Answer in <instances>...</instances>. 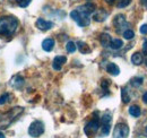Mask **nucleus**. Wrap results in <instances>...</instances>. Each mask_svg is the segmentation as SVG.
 <instances>
[{
    "label": "nucleus",
    "mask_w": 147,
    "mask_h": 138,
    "mask_svg": "<svg viewBox=\"0 0 147 138\" xmlns=\"http://www.w3.org/2000/svg\"><path fill=\"white\" fill-rule=\"evenodd\" d=\"M18 27V19L14 16H3L0 18V37L11 36Z\"/></svg>",
    "instance_id": "obj_1"
},
{
    "label": "nucleus",
    "mask_w": 147,
    "mask_h": 138,
    "mask_svg": "<svg viewBox=\"0 0 147 138\" xmlns=\"http://www.w3.org/2000/svg\"><path fill=\"white\" fill-rule=\"evenodd\" d=\"M24 112V108L16 106L10 109L8 112L3 113L0 116V129H6L8 128L15 120L18 119V117Z\"/></svg>",
    "instance_id": "obj_2"
},
{
    "label": "nucleus",
    "mask_w": 147,
    "mask_h": 138,
    "mask_svg": "<svg viewBox=\"0 0 147 138\" xmlns=\"http://www.w3.org/2000/svg\"><path fill=\"white\" fill-rule=\"evenodd\" d=\"M70 17L80 26V27H85L88 26L91 23V18H90V14L86 13L84 9H82V7H78L77 9L73 10L70 13Z\"/></svg>",
    "instance_id": "obj_3"
},
{
    "label": "nucleus",
    "mask_w": 147,
    "mask_h": 138,
    "mask_svg": "<svg viewBox=\"0 0 147 138\" xmlns=\"http://www.w3.org/2000/svg\"><path fill=\"white\" fill-rule=\"evenodd\" d=\"M43 133H44V124L42 121H33L28 127V134L32 137H40Z\"/></svg>",
    "instance_id": "obj_4"
},
{
    "label": "nucleus",
    "mask_w": 147,
    "mask_h": 138,
    "mask_svg": "<svg viewBox=\"0 0 147 138\" xmlns=\"http://www.w3.org/2000/svg\"><path fill=\"white\" fill-rule=\"evenodd\" d=\"M129 135V127L126 123H118L113 131V138H127Z\"/></svg>",
    "instance_id": "obj_5"
},
{
    "label": "nucleus",
    "mask_w": 147,
    "mask_h": 138,
    "mask_svg": "<svg viewBox=\"0 0 147 138\" xmlns=\"http://www.w3.org/2000/svg\"><path fill=\"white\" fill-rule=\"evenodd\" d=\"M100 121L98 119H93L91 120L86 126H85V128H84V131H85V134L87 135V136H92L94 135L98 129H100Z\"/></svg>",
    "instance_id": "obj_6"
},
{
    "label": "nucleus",
    "mask_w": 147,
    "mask_h": 138,
    "mask_svg": "<svg viewBox=\"0 0 147 138\" xmlns=\"http://www.w3.org/2000/svg\"><path fill=\"white\" fill-rule=\"evenodd\" d=\"M113 24H114V26L117 27L118 33L122 32V30L125 28V25L128 26V24H127V22H126V17H125L123 15H117V16L114 17Z\"/></svg>",
    "instance_id": "obj_7"
},
{
    "label": "nucleus",
    "mask_w": 147,
    "mask_h": 138,
    "mask_svg": "<svg viewBox=\"0 0 147 138\" xmlns=\"http://www.w3.org/2000/svg\"><path fill=\"white\" fill-rule=\"evenodd\" d=\"M36 27L41 31H48L50 28L53 27V23L52 22H48L43 18H38L36 20Z\"/></svg>",
    "instance_id": "obj_8"
},
{
    "label": "nucleus",
    "mask_w": 147,
    "mask_h": 138,
    "mask_svg": "<svg viewBox=\"0 0 147 138\" xmlns=\"http://www.w3.org/2000/svg\"><path fill=\"white\" fill-rule=\"evenodd\" d=\"M66 62H67V58L65 55H57L55 59H53L52 67H53L55 70H60Z\"/></svg>",
    "instance_id": "obj_9"
},
{
    "label": "nucleus",
    "mask_w": 147,
    "mask_h": 138,
    "mask_svg": "<svg viewBox=\"0 0 147 138\" xmlns=\"http://www.w3.org/2000/svg\"><path fill=\"white\" fill-rule=\"evenodd\" d=\"M108 17V13L104 10V9H97L94 12V20L95 22H104L105 18Z\"/></svg>",
    "instance_id": "obj_10"
},
{
    "label": "nucleus",
    "mask_w": 147,
    "mask_h": 138,
    "mask_svg": "<svg viewBox=\"0 0 147 138\" xmlns=\"http://www.w3.org/2000/svg\"><path fill=\"white\" fill-rule=\"evenodd\" d=\"M53 48H55V40L53 39H45L42 42V49L44 51L50 52L53 50Z\"/></svg>",
    "instance_id": "obj_11"
},
{
    "label": "nucleus",
    "mask_w": 147,
    "mask_h": 138,
    "mask_svg": "<svg viewBox=\"0 0 147 138\" xmlns=\"http://www.w3.org/2000/svg\"><path fill=\"white\" fill-rule=\"evenodd\" d=\"M111 41H112L111 36L109 34H107V33H103V34H101V36H100V42H101L102 47H104V48L110 47Z\"/></svg>",
    "instance_id": "obj_12"
},
{
    "label": "nucleus",
    "mask_w": 147,
    "mask_h": 138,
    "mask_svg": "<svg viewBox=\"0 0 147 138\" xmlns=\"http://www.w3.org/2000/svg\"><path fill=\"white\" fill-rule=\"evenodd\" d=\"M107 71H108L109 74H111V75H113V76H118L119 72H120V69H119V67H118L115 64L110 62V64L107 66Z\"/></svg>",
    "instance_id": "obj_13"
},
{
    "label": "nucleus",
    "mask_w": 147,
    "mask_h": 138,
    "mask_svg": "<svg viewBox=\"0 0 147 138\" xmlns=\"http://www.w3.org/2000/svg\"><path fill=\"white\" fill-rule=\"evenodd\" d=\"M131 62H132L134 65H136V66L142 65V62H143V54L139 53V52L134 53V54L131 55Z\"/></svg>",
    "instance_id": "obj_14"
},
{
    "label": "nucleus",
    "mask_w": 147,
    "mask_h": 138,
    "mask_svg": "<svg viewBox=\"0 0 147 138\" xmlns=\"http://www.w3.org/2000/svg\"><path fill=\"white\" fill-rule=\"evenodd\" d=\"M24 85V78L20 77V76H15L13 79H11V86L15 87V88H20V87Z\"/></svg>",
    "instance_id": "obj_15"
},
{
    "label": "nucleus",
    "mask_w": 147,
    "mask_h": 138,
    "mask_svg": "<svg viewBox=\"0 0 147 138\" xmlns=\"http://www.w3.org/2000/svg\"><path fill=\"white\" fill-rule=\"evenodd\" d=\"M140 113H142V111H140L138 105H132L129 108V114L132 116L134 118H138L140 116Z\"/></svg>",
    "instance_id": "obj_16"
},
{
    "label": "nucleus",
    "mask_w": 147,
    "mask_h": 138,
    "mask_svg": "<svg viewBox=\"0 0 147 138\" xmlns=\"http://www.w3.org/2000/svg\"><path fill=\"white\" fill-rule=\"evenodd\" d=\"M122 45H123V42L120 39H114V40L111 41L110 43L111 49H113V50H119V49L122 48Z\"/></svg>",
    "instance_id": "obj_17"
},
{
    "label": "nucleus",
    "mask_w": 147,
    "mask_h": 138,
    "mask_svg": "<svg viewBox=\"0 0 147 138\" xmlns=\"http://www.w3.org/2000/svg\"><path fill=\"white\" fill-rule=\"evenodd\" d=\"M77 48H78V50L82 52V53H90L91 52V49H90V47L85 43V42H82V41H79L77 44Z\"/></svg>",
    "instance_id": "obj_18"
},
{
    "label": "nucleus",
    "mask_w": 147,
    "mask_h": 138,
    "mask_svg": "<svg viewBox=\"0 0 147 138\" xmlns=\"http://www.w3.org/2000/svg\"><path fill=\"white\" fill-rule=\"evenodd\" d=\"M121 99H122V102L123 103H129L130 102V96L128 94V91L126 88H122L121 89Z\"/></svg>",
    "instance_id": "obj_19"
},
{
    "label": "nucleus",
    "mask_w": 147,
    "mask_h": 138,
    "mask_svg": "<svg viewBox=\"0 0 147 138\" xmlns=\"http://www.w3.org/2000/svg\"><path fill=\"white\" fill-rule=\"evenodd\" d=\"M143 84V77H135L131 79V85L135 87H139Z\"/></svg>",
    "instance_id": "obj_20"
},
{
    "label": "nucleus",
    "mask_w": 147,
    "mask_h": 138,
    "mask_svg": "<svg viewBox=\"0 0 147 138\" xmlns=\"http://www.w3.org/2000/svg\"><path fill=\"white\" fill-rule=\"evenodd\" d=\"M66 49H67V51H68V52H71V53H73V52L76 51L77 45H76V43H74L73 41H69V42H67Z\"/></svg>",
    "instance_id": "obj_21"
},
{
    "label": "nucleus",
    "mask_w": 147,
    "mask_h": 138,
    "mask_svg": "<svg viewBox=\"0 0 147 138\" xmlns=\"http://www.w3.org/2000/svg\"><path fill=\"white\" fill-rule=\"evenodd\" d=\"M9 99H10V95H9L8 93H3V94L0 96V105L6 104L9 101Z\"/></svg>",
    "instance_id": "obj_22"
},
{
    "label": "nucleus",
    "mask_w": 147,
    "mask_h": 138,
    "mask_svg": "<svg viewBox=\"0 0 147 138\" xmlns=\"http://www.w3.org/2000/svg\"><path fill=\"white\" fill-rule=\"evenodd\" d=\"M110 129H111L110 123L102 124V136H108L109 133H110Z\"/></svg>",
    "instance_id": "obj_23"
},
{
    "label": "nucleus",
    "mask_w": 147,
    "mask_h": 138,
    "mask_svg": "<svg viewBox=\"0 0 147 138\" xmlns=\"http://www.w3.org/2000/svg\"><path fill=\"white\" fill-rule=\"evenodd\" d=\"M134 36H135V33H134V31H131V30H126V31L123 32V37H125L126 40H131V39H134Z\"/></svg>",
    "instance_id": "obj_24"
},
{
    "label": "nucleus",
    "mask_w": 147,
    "mask_h": 138,
    "mask_svg": "<svg viewBox=\"0 0 147 138\" xmlns=\"http://www.w3.org/2000/svg\"><path fill=\"white\" fill-rule=\"evenodd\" d=\"M111 120H112L111 114L110 113H107V114H104V116L102 117L101 122H102V124H107V123H111Z\"/></svg>",
    "instance_id": "obj_25"
},
{
    "label": "nucleus",
    "mask_w": 147,
    "mask_h": 138,
    "mask_svg": "<svg viewBox=\"0 0 147 138\" xmlns=\"http://www.w3.org/2000/svg\"><path fill=\"white\" fill-rule=\"evenodd\" d=\"M130 2H131V0H118V7L119 8H125V7H127L130 5Z\"/></svg>",
    "instance_id": "obj_26"
},
{
    "label": "nucleus",
    "mask_w": 147,
    "mask_h": 138,
    "mask_svg": "<svg viewBox=\"0 0 147 138\" xmlns=\"http://www.w3.org/2000/svg\"><path fill=\"white\" fill-rule=\"evenodd\" d=\"M31 1L32 0H16L17 5H18L19 7H22V8H26L31 3Z\"/></svg>",
    "instance_id": "obj_27"
},
{
    "label": "nucleus",
    "mask_w": 147,
    "mask_h": 138,
    "mask_svg": "<svg viewBox=\"0 0 147 138\" xmlns=\"http://www.w3.org/2000/svg\"><path fill=\"white\" fill-rule=\"evenodd\" d=\"M139 31H140V33L144 35L147 34V24H145V25H142L140 26V28H139Z\"/></svg>",
    "instance_id": "obj_28"
},
{
    "label": "nucleus",
    "mask_w": 147,
    "mask_h": 138,
    "mask_svg": "<svg viewBox=\"0 0 147 138\" xmlns=\"http://www.w3.org/2000/svg\"><path fill=\"white\" fill-rule=\"evenodd\" d=\"M143 52H144V54L147 55V40L145 39L144 40V44H143Z\"/></svg>",
    "instance_id": "obj_29"
},
{
    "label": "nucleus",
    "mask_w": 147,
    "mask_h": 138,
    "mask_svg": "<svg viewBox=\"0 0 147 138\" xmlns=\"http://www.w3.org/2000/svg\"><path fill=\"white\" fill-rule=\"evenodd\" d=\"M110 85V82L109 80H103V83H102V88H108V86Z\"/></svg>",
    "instance_id": "obj_30"
},
{
    "label": "nucleus",
    "mask_w": 147,
    "mask_h": 138,
    "mask_svg": "<svg viewBox=\"0 0 147 138\" xmlns=\"http://www.w3.org/2000/svg\"><path fill=\"white\" fill-rule=\"evenodd\" d=\"M143 101H144V103L147 104V92L144 93V95H143Z\"/></svg>",
    "instance_id": "obj_31"
},
{
    "label": "nucleus",
    "mask_w": 147,
    "mask_h": 138,
    "mask_svg": "<svg viewBox=\"0 0 147 138\" xmlns=\"http://www.w3.org/2000/svg\"><path fill=\"white\" fill-rule=\"evenodd\" d=\"M142 5H143L145 8H147V0H142Z\"/></svg>",
    "instance_id": "obj_32"
},
{
    "label": "nucleus",
    "mask_w": 147,
    "mask_h": 138,
    "mask_svg": "<svg viewBox=\"0 0 147 138\" xmlns=\"http://www.w3.org/2000/svg\"><path fill=\"white\" fill-rule=\"evenodd\" d=\"M107 1V3H109V5H113L114 2H115V0H105Z\"/></svg>",
    "instance_id": "obj_33"
},
{
    "label": "nucleus",
    "mask_w": 147,
    "mask_h": 138,
    "mask_svg": "<svg viewBox=\"0 0 147 138\" xmlns=\"http://www.w3.org/2000/svg\"><path fill=\"white\" fill-rule=\"evenodd\" d=\"M0 138H5V135H3L1 131H0Z\"/></svg>",
    "instance_id": "obj_34"
},
{
    "label": "nucleus",
    "mask_w": 147,
    "mask_h": 138,
    "mask_svg": "<svg viewBox=\"0 0 147 138\" xmlns=\"http://www.w3.org/2000/svg\"><path fill=\"white\" fill-rule=\"evenodd\" d=\"M145 64H146V67H147V59H146V61H145Z\"/></svg>",
    "instance_id": "obj_35"
},
{
    "label": "nucleus",
    "mask_w": 147,
    "mask_h": 138,
    "mask_svg": "<svg viewBox=\"0 0 147 138\" xmlns=\"http://www.w3.org/2000/svg\"><path fill=\"white\" fill-rule=\"evenodd\" d=\"M145 131H146V134H147V127H146V129H145Z\"/></svg>",
    "instance_id": "obj_36"
}]
</instances>
